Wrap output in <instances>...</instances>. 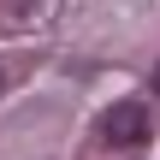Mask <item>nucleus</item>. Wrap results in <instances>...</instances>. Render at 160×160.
<instances>
[{
	"label": "nucleus",
	"mask_w": 160,
	"mask_h": 160,
	"mask_svg": "<svg viewBox=\"0 0 160 160\" xmlns=\"http://www.w3.org/2000/svg\"><path fill=\"white\" fill-rule=\"evenodd\" d=\"M148 137H154V125H148V107L142 101H119V107L101 113V142L107 148H142Z\"/></svg>",
	"instance_id": "nucleus-1"
},
{
	"label": "nucleus",
	"mask_w": 160,
	"mask_h": 160,
	"mask_svg": "<svg viewBox=\"0 0 160 160\" xmlns=\"http://www.w3.org/2000/svg\"><path fill=\"white\" fill-rule=\"evenodd\" d=\"M154 89H160V65H154Z\"/></svg>",
	"instance_id": "nucleus-2"
},
{
	"label": "nucleus",
	"mask_w": 160,
	"mask_h": 160,
	"mask_svg": "<svg viewBox=\"0 0 160 160\" xmlns=\"http://www.w3.org/2000/svg\"><path fill=\"white\" fill-rule=\"evenodd\" d=\"M0 89H6V71H0Z\"/></svg>",
	"instance_id": "nucleus-3"
}]
</instances>
